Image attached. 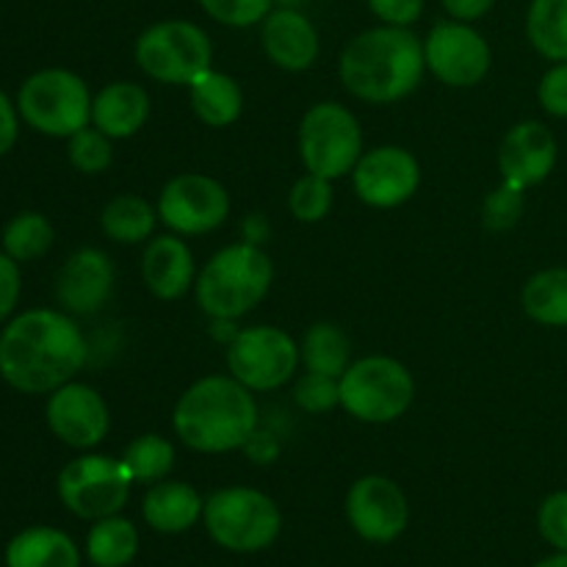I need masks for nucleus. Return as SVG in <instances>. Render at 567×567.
<instances>
[{
	"mask_svg": "<svg viewBox=\"0 0 567 567\" xmlns=\"http://www.w3.org/2000/svg\"><path fill=\"white\" fill-rule=\"evenodd\" d=\"M86 358V338L64 310H25L0 330V380L17 393H53L75 380Z\"/></svg>",
	"mask_w": 567,
	"mask_h": 567,
	"instance_id": "1",
	"label": "nucleus"
},
{
	"mask_svg": "<svg viewBox=\"0 0 567 567\" xmlns=\"http://www.w3.org/2000/svg\"><path fill=\"white\" fill-rule=\"evenodd\" d=\"M424 42L410 28L380 25L358 33L343 48L341 83L363 103H396L413 94L424 78Z\"/></svg>",
	"mask_w": 567,
	"mask_h": 567,
	"instance_id": "2",
	"label": "nucleus"
},
{
	"mask_svg": "<svg viewBox=\"0 0 567 567\" xmlns=\"http://www.w3.org/2000/svg\"><path fill=\"white\" fill-rule=\"evenodd\" d=\"M172 426L199 454L236 452L258 430V404L236 377H203L177 399Z\"/></svg>",
	"mask_w": 567,
	"mask_h": 567,
	"instance_id": "3",
	"label": "nucleus"
},
{
	"mask_svg": "<svg viewBox=\"0 0 567 567\" xmlns=\"http://www.w3.org/2000/svg\"><path fill=\"white\" fill-rule=\"evenodd\" d=\"M275 280V266L258 244L219 249L197 275V302L210 319L236 321L258 308Z\"/></svg>",
	"mask_w": 567,
	"mask_h": 567,
	"instance_id": "4",
	"label": "nucleus"
},
{
	"mask_svg": "<svg viewBox=\"0 0 567 567\" xmlns=\"http://www.w3.org/2000/svg\"><path fill=\"white\" fill-rule=\"evenodd\" d=\"M92 100L81 75L48 66L20 83L14 103L31 131L50 138H70L92 122Z\"/></svg>",
	"mask_w": 567,
	"mask_h": 567,
	"instance_id": "5",
	"label": "nucleus"
},
{
	"mask_svg": "<svg viewBox=\"0 0 567 567\" xmlns=\"http://www.w3.org/2000/svg\"><path fill=\"white\" fill-rule=\"evenodd\" d=\"M205 529L210 540L236 554L269 548L282 529V515L266 493L252 487H225L205 502Z\"/></svg>",
	"mask_w": 567,
	"mask_h": 567,
	"instance_id": "6",
	"label": "nucleus"
},
{
	"mask_svg": "<svg viewBox=\"0 0 567 567\" xmlns=\"http://www.w3.org/2000/svg\"><path fill=\"white\" fill-rule=\"evenodd\" d=\"M415 396L408 365L385 354L354 360L341 377V408L363 424H391L402 419Z\"/></svg>",
	"mask_w": 567,
	"mask_h": 567,
	"instance_id": "7",
	"label": "nucleus"
},
{
	"mask_svg": "<svg viewBox=\"0 0 567 567\" xmlns=\"http://www.w3.org/2000/svg\"><path fill=\"white\" fill-rule=\"evenodd\" d=\"M299 155L305 169L327 181L349 175L363 155L358 116L341 103H316L299 125Z\"/></svg>",
	"mask_w": 567,
	"mask_h": 567,
	"instance_id": "8",
	"label": "nucleus"
},
{
	"mask_svg": "<svg viewBox=\"0 0 567 567\" xmlns=\"http://www.w3.org/2000/svg\"><path fill=\"white\" fill-rule=\"evenodd\" d=\"M136 61L158 83H194L214 61L208 33L188 20H164L136 39Z\"/></svg>",
	"mask_w": 567,
	"mask_h": 567,
	"instance_id": "9",
	"label": "nucleus"
},
{
	"mask_svg": "<svg viewBox=\"0 0 567 567\" xmlns=\"http://www.w3.org/2000/svg\"><path fill=\"white\" fill-rule=\"evenodd\" d=\"M131 474L122 460L105 454H81L61 468L55 491L75 518L100 520L120 515L131 498Z\"/></svg>",
	"mask_w": 567,
	"mask_h": 567,
	"instance_id": "10",
	"label": "nucleus"
},
{
	"mask_svg": "<svg viewBox=\"0 0 567 567\" xmlns=\"http://www.w3.org/2000/svg\"><path fill=\"white\" fill-rule=\"evenodd\" d=\"M299 347L280 327H249L227 343V369L249 391H277L293 377Z\"/></svg>",
	"mask_w": 567,
	"mask_h": 567,
	"instance_id": "11",
	"label": "nucleus"
},
{
	"mask_svg": "<svg viewBox=\"0 0 567 567\" xmlns=\"http://www.w3.org/2000/svg\"><path fill=\"white\" fill-rule=\"evenodd\" d=\"M158 216L177 236H203L225 225L230 197L216 177L186 172L172 177L158 197Z\"/></svg>",
	"mask_w": 567,
	"mask_h": 567,
	"instance_id": "12",
	"label": "nucleus"
},
{
	"mask_svg": "<svg viewBox=\"0 0 567 567\" xmlns=\"http://www.w3.org/2000/svg\"><path fill=\"white\" fill-rule=\"evenodd\" d=\"M426 70L454 89L476 86L491 70V44L468 22H437L424 39Z\"/></svg>",
	"mask_w": 567,
	"mask_h": 567,
	"instance_id": "13",
	"label": "nucleus"
},
{
	"mask_svg": "<svg viewBox=\"0 0 567 567\" xmlns=\"http://www.w3.org/2000/svg\"><path fill=\"white\" fill-rule=\"evenodd\" d=\"M44 421L64 446L81 449V452L100 446L111 430V413L105 399L92 385L75 380L48 393Z\"/></svg>",
	"mask_w": 567,
	"mask_h": 567,
	"instance_id": "14",
	"label": "nucleus"
},
{
	"mask_svg": "<svg viewBox=\"0 0 567 567\" xmlns=\"http://www.w3.org/2000/svg\"><path fill=\"white\" fill-rule=\"evenodd\" d=\"M352 183L358 197L371 208H396L419 192L421 166L410 150L382 144L360 155Z\"/></svg>",
	"mask_w": 567,
	"mask_h": 567,
	"instance_id": "15",
	"label": "nucleus"
},
{
	"mask_svg": "<svg viewBox=\"0 0 567 567\" xmlns=\"http://www.w3.org/2000/svg\"><path fill=\"white\" fill-rule=\"evenodd\" d=\"M347 518L363 540L393 543L408 529L410 507L396 482L371 474L349 487Z\"/></svg>",
	"mask_w": 567,
	"mask_h": 567,
	"instance_id": "16",
	"label": "nucleus"
},
{
	"mask_svg": "<svg viewBox=\"0 0 567 567\" xmlns=\"http://www.w3.org/2000/svg\"><path fill=\"white\" fill-rule=\"evenodd\" d=\"M116 271L103 249L83 247L64 260L55 275V302L70 316H92L114 293Z\"/></svg>",
	"mask_w": 567,
	"mask_h": 567,
	"instance_id": "17",
	"label": "nucleus"
},
{
	"mask_svg": "<svg viewBox=\"0 0 567 567\" xmlns=\"http://www.w3.org/2000/svg\"><path fill=\"white\" fill-rule=\"evenodd\" d=\"M557 138L543 122H518L504 136L498 150V169L504 181L520 188L540 186L557 166Z\"/></svg>",
	"mask_w": 567,
	"mask_h": 567,
	"instance_id": "18",
	"label": "nucleus"
},
{
	"mask_svg": "<svg viewBox=\"0 0 567 567\" xmlns=\"http://www.w3.org/2000/svg\"><path fill=\"white\" fill-rule=\"evenodd\" d=\"M260 44L271 64L286 72L310 70L319 59V33L313 22L299 9H288V6H277L269 11L260 31Z\"/></svg>",
	"mask_w": 567,
	"mask_h": 567,
	"instance_id": "19",
	"label": "nucleus"
},
{
	"mask_svg": "<svg viewBox=\"0 0 567 567\" xmlns=\"http://www.w3.org/2000/svg\"><path fill=\"white\" fill-rule=\"evenodd\" d=\"M142 277L158 299H181L197 277L192 249L183 238L158 236L147 244L142 258Z\"/></svg>",
	"mask_w": 567,
	"mask_h": 567,
	"instance_id": "20",
	"label": "nucleus"
},
{
	"mask_svg": "<svg viewBox=\"0 0 567 567\" xmlns=\"http://www.w3.org/2000/svg\"><path fill=\"white\" fill-rule=\"evenodd\" d=\"M150 116V97L138 83L116 81L100 89L92 100V125L109 138H127L144 127Z\"/></svg>",
	"mask_w": 567,
	"mask_h": 567,
	"instance_id": "21",
	"label": "nucleus"
},
{
	"mask_svg": "<svg viewBox=\"0 0 567 567\" xmlns=\"http://www.w3.org/2000/svg\"><path fill=\"white\" fill-rule=\"evenodd\" d=\"M205 502L199 493L186 482H155L147 491L142 504V515L150 529L161 535H181L188 532L199 518H203Z\"/></svg>",
	"mask_w": 567,
	"mask_h": 567,
	"instance_id": "22",
	"label": "nucleus"
},
{
	"mask_svg": "<svg viewBox=\"0 0 567 567\" xmlns=\"http://www.w3.org/2000/svg\"><path fill=\"white\" fill-rule=\"evenodd\" d=\"M6 567H81V554L61 529L31 526L6 546Z\"/></svg>",
	"mask_w": 567,
	"mask_h": 567,
	"instance_id": "23",
	"label": "nucleus"
},
{
	"mask_svg": "<svg viewBox=\"0 0 567 567\" xmlns=\"http://www.w3.org/2000/svg\"><path fill=\"white\" fill-rule=\"evenodd\" d=\"M188 89H192L194 114L208 127H227L241 116L244 94L236 78L205 70L197 81L188 83Z\"/></svg>",
	"mask_w": 567,
	"mask_h": 567,
	"instance_id": "24",
	"label": "nucleus"
},
{
	"mask_svg": "<svg viewBox=\"0 0 567 567\" xmlns=\"http://www.w3.org/2000/svg\"><path fill=\"white\" fill-rule=\"evenodd\" d=\"M299 360L308 371L341 380L343 371L352 365V341L332 321H316L299 343Z\"/></svg>",
	"mask_w": 567,
	"mask_h": 567,
	"instance_id": "25",
	"label": "nucleus"
},
{
	"mask_svg": "<svg viewBox=\"0 0 567 567\" xmlns=\"http://www.w3.org/2000/svg\"><path fill=\"white\" fill-rule=\"evenodd\" d=\"M526 316L543 327H567V269H543L520 291Z\"/></svg>",
	"mask_w": 567,
	"mask_h": 567,
	"instance_id": "26",
	"label": "nucleus"
},
{
	"mask_svg": "<svg viewBox=\"0 0 567 567\" xmlns=\"http://www.w3.org/2000/svg\"><path fill=\"white\" fill-rule=\"evenodd\" d=\"M158 208L138 194H120L111 199L100 216V227L116 244H142L153 236Z\"/></svg>",
	"mask_w": 567,
	"mask_h": 567,
	"instance_id": "27",
	"label": "nucleus"
},
{
	"mask_svg": "<svg viewBox=\"0 0 567 567\" xmlns=\"http://www.w3.org/2000/svg\"><path fill=\"white\" fill-rule=\"evenodd\" d=\"M138 532L136 526L120 515L94 520L86 537V554L94 567H125L136 559Z\"/></svg>",
	"mask_w": 567,
	"mask_h": 567,
	"instance_id": "28",
	"label": "nucleus"
},
{
	"mask_svg": "<svg viewBox=\"0 0 567 567\" xmlns=\"http://www.w3.org/2000/svg\"><path fill=\"white\" fill-rule=\"evenodd\" d=\"M526 33L543 59L567 61V0H532Z\"/></svg>",
	"mask_w": 567,
	"mask_h": 567,
	"instance_id": "29",
	"label": "nucleus"
},
{
	"mask_svg": "<svg viewBox=\"0 0 567 567\" xmlns=\"http://www.w3.org/2000/svg\"><path fill=\"white\" fill-rule=\"evenodd\" d=\"M55 241V230L50 219L39 210H20L11 216L9 225L3 227V252L11 255L17 264H31V260L44 258Z\"/></svg>",
	"mask_w": 567,
	"mask_h": 567,
	"instance_id": "30",
	"label": "nucleus"
},
{
	"mask_svg": "<svg viewBox=\"0 0 567 567\" xmlns=\"http://www.w3.org/2000/svg\"><path fill=\"white\" fill-rule=\"evenodd\" d=\"M120 460L133 482H161L175 468V446L161 435H138Z\"/></svg>",
	"mask_w": 567,
	"mask_h": 567,
	"instance_id": "31",
	"label": "nucleus"
},
{
	"mask_svg": "<svg viewBox=\"0 0 567 567\" xmlns=\"http://www.w3.org/2000/svg\"><path fill=\"white\" fill-rule=\"evenodd\" d=\"M288 208H291L293 219L305 221V225L321 221L332 208V181L313 175V172L302 175L288 194Z\"/></svg>",
	"mask_w": 567,
	"mask_h": 567,
	"instance_id": "32",
	"label": "nucleus"
},
{
	"mask_svg": "<svg viewBox=\"0 0 567 567\" xmlns=\"http://www.w3.org/2000/svg\"><path fill=\"white\" fill-rule=\"evenodd\" d=\"M66 158L83 175H100L114 161V147L111 138L97 127H83L75 136L66 138Z\"/></svg>",
	"mask_w": 567,
	"mask_h": 567,
	"instance_id": "33",
	"label": "nucleus"
},
{
	"mask_svg": "<svg viewBox=\"0 0 567 567\" xmlns=\"http://www.w3.org/2000/svg\"><path fill=\"white\" fill-rule=\"evenodd\" d=\"M524 192L526 188L502 181V186H496L485 197V205H482V225L493 233L509 230V227L518 225L526 208Z\"/></svg>",
	"mask_w": 567,
	"mask_h": 567,
	"instance_id": "34",
	"label": "nucleus"
},
{
	"mask_svg": "<svg viewBox=\"0 0 567 567\" xmlns=\"http://www.w3.org/2000/svg\"><path fill=\"white\" fill-rule=\"evenodd\" d=\"M293 402H297L299 410L310 415L330 413L332 408L341 404V380L338 377L316 374V371H308L302 380L293 388Z\"/></svg>",
	"mask_w": 567,
	"mask_h": 567,
	"instance_id": "35",
	"label": "nucleus"
},
{
	"mask_svg": "<svg viewBox=\"0 0 567 567\" xmlns=\"http://www.w3.org/2000/svg\"><path fill=\"white\" fill-rule=\"evenodd\" d=\"M199 6L210 20L221 22V25L249 28L269 17L275 0H199Z\"/></svg>",
	"mask_w": 567,
	"mask_h": 567,
	"instance_id": "36",
	"label": "nucleus"
},
{
	"mask_svg": "<svg viewBox=\"0 0 567 567\" xmlns=\"http://www.w3.org/2000/svg\"><path fill=\"white\" fill-rule=\"evenodd\" d=\"M537 529L543 540L557 551H567V491H557L540 504Z\"/></svg>",
	"mask_w": 567,
	"mask_h": 567,
	"instance_id": "37",
	"label": "nucleus"
},
{
	"mask_svg": "<svg viewBox=\"0 0 567 567\" xmlns=\"http://www.w3.org/2000/svg\"><path fill=\"white\" fill-rule=\"evenodd\" d=\"M537 100H540L546 114L557 116V120H567V61L554 64L551 70L540 78Z\"/></svg>",
	"mask_w": 567,
	"mask_h": 567,
	"instance_id": "38",
	"label": "nucleus"
},
{
	"mask_svg": "<svg viewBox=\"0 0 567 567\" xmlns=\"http://www.w3.org/2000/svg\"><path fill=\"white\" fill-rule=\"evenodd\" d=\"M20 293H22L20 264L0 249V324H6V321L14 316L17 305H20Z\"/></svg>",
	"mask_w": 567,
	"mask_h": 567,
	"instance_id": "39",
	"label": "nucleus"
},
{
	"mask_svg": "<svg viewBox=\"0 0 567 567\" xmlns=\"http://www.w3.org/2000/svg\"><path fill=\"white\" fill-rule=\"evenodd\" d=\"M369 9L380 17L385 25L408 28L424 11V0H369Z\"/></svg>",
	"mask_w": 567,
	"mask_h": 567,
	"instance_id": "40",
	"label": "nucleus"
},
{
	"mask_svg": "<svg viewBox=\"0 0 567 567\" xmlns=\"http://www.w3.org/2000/svg\"><path fill=\"white\" fill-rule=\"evenodd\" d=\"M20 111L9 94L0 89V158L14 150L17 138H20Z\"/></svg>",
	"mask_w": 567,
	"mask_h": 567,
	"instance_id": "41",
	"label": "nucleus"
},
{
	"mask_svg": "<svg viewBox=\"0 0 567 567\" xmlns=\"http://www.w3.org/2000/svg\"><path fill=\"white\" fill-rule=\"evenodd\" d=\"M496 0H443V9L460 22H474L493 9Z\"/></svg>",
	"mask_w": 567,
	"mask_h": 567,
	"instance_id": "42",
	"label": "nucleus"
},
{
	"mask_svg": "<svg viewBox=\"0 0 567 567\" xmlns=\"http://www.w3.org/2000/svg\"><path fill=\"white\" fill-rule=\"evenodd\" d=\"M244 452H247L249 457L255 460V463H271V460L277 457V452H280V449H277L275 435L255 430L252 435H249V441L244 443Z\"/></svg>",
	"mask_w": 567,
	"mask_h": 567,
	"instance_id": "43",
	"label": "nucleus"
},
{
	"mask_svg": "<svg viewBox=\"0 0 567 567\" xmlns=\"http://www.w3.org/2000/svg\"><path fill=\"white\" fill-rule=\"evenodd\" d=\"M535 567H567V551H557L554 557L540 559Z\"/></svg>",
	"mask_w": 567,
	"mask_h": 567,
	"instance_id": "44",
	"label": "nucleus"
},
{
	"mask_svg": "<svg viewBox=\"0 0 567 567\" xmlns=\"http://www.w3.org/2000/svg\"><path fill=\"white\" fill-rule=\"evenodd\" d=\"M305 0H275V6H288V9H299Z\"/></svg>",
	"mask_w": 567,
	"mask_h": 567,
	"instance_id": "45",
	"label": "nucleus"
}]
</instances>
